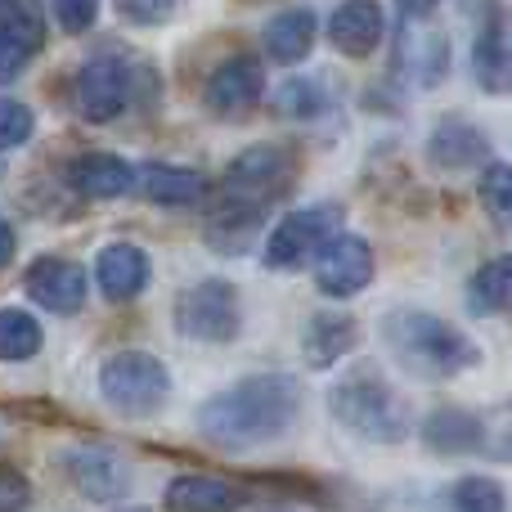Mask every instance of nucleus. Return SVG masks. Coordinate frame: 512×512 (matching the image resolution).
Instances as JSON below:
<instances>
[{"label": "nucleus", "instance_id": "c756f323", "mask_svg": "<svg viewBox=\"0 0 512 512\" xmlns=\"http://www.w3.org/2000/svg\"><path fill=\"white\" fill-rule=\"evenodd\" d=\"M32 131H36L32 108L18 104V99H0V153L23 149V144L32 140Z\"/></svg>", "mask_w": 512, "mask_h": 512}, {"label": "nucleus", "instance_id": "c85d7f7f", "mask_svg": "<svg viewBox=\"0 0 512 512\" xmlns=\"http://www.w3.org/2000/svg\"><path fill=\"white\" fill-rule=\"evenodd\" d=\"M328 108V95H319V81H283L279 95H274V113L283 117H315Z\"/></svg>", "mask_w": 512, "mask_h": 512}, {"label": "nucleus", "instance_id": "f704fd0d", "mask_svg": "<svg viewBox=\"0 0 512 512\" xmlns=\"http://www.w3.org/2000/svg\"><path fill=\"white\" fill-rule=\"evenodd\" d=\"M396 5H400V14H405L409 23H423V18L432 14V9L441 5V0H396Z\"/></svg>", "mask_w": 512, "mask_h": 512}, {"label": "nucleus", "instance_id": "f8f14e48", "mask_svg": "<svg viewBox=\"0 0 512 512\" xmlns=\"http://www.w3.org/2000/svg\"><path fill=\"white\" fill-rule=\"evenodd\" d=\"M23 288L36 306L54 310V315H77L86 306L90 279H86V265L68 261V256H36L23 274Z\"/></svg>", "mask_w": 512, "mask_h": 512}, {"label": "nucleus", "instance_id": "39448f33", "mask_svg": "<svg viewBox=\"0 0 512 512\" xmlns=\"http://www.w3.org/2000/svg\"><path fill=\"white\" fill-rule=\"evenodd\" d=\"M99 396L122 418H153L171 400V369L149 351H113L99 364Z\"/></svg>", "mask_w": 512, "mask_h": 512}, {"label": "nucleus", "instance_id": "4468645a", "mask_svg": "<svg viewBox=\"0 0 512 512\" xmlns=\"http://www.w3.org/2000/svg\"><path fill=\"white\" fill-rule=\"evenodd\" d=\"M355 346H360V324L346 310H315L301 328V355L310 369H333Z\"/></svg>", "mask_w": 512, "mask_h": 512}, {"label": "nucleus", "instance_id": "ddd939ff", "mask_svg": "<svg viewBox=\"0 0 512 512\" xmlns=\"http://www.w3.org/2000/svg\"><path fill=\"white\" fill-rule=\"evenodd\" d=\"M45 45L41 0H0V86L14 81Z\"/></svg>", "mask_w": 512, "mask_h": 512}, {"label": "nucleus", "instance_id": "412c9836", "mask_svg": "<svg viewBox=\"0 0 512 512\" xmlns=\"http://www.w3.org/2000/svg\"><path fill=\"white\" fill-rule=\"evenodd\" d=\"M423 445L432 454H445V459H459V454H477L486 445V423L468 409L450 405V409H436L432 418L423 423Z\"/></svg>", "mask_w": 512, "mask_h": 512}, {"label": "nucleus", "instance_id": "aec40b11", "mask_svg": "<svg viewBox=\"0 0 512 512\" xmlns=\"http://www.w3.org/2000/svg\"><path fill=\"white\" fill-rule=\"evenodd\" d=\"M140 189H144V198L158 207H198L212 194V180H207L203 171L171 167V162H149V167L140 171Z\"/></svg>", "mask_w": 512, "mask_h": 512}, {"label": "nucleus", "instance_id": "1a4fd4ad", "mask_svg": "<svg viewBox=\"0 0 512 512\" xmlns=\"http://www.w3.org/2000/svg\"><path fill=\"white\" fill-rule=\"evenodd\" d=\"M63 472H68L72 490L86 504H122L131 495V463L108 445H77L63 454Z\"/></svg>", "mask_w": 512, "mask_h": 512}, {"label": "nucleus", "instance_id": "7c9ffc66", "mask_svg": "<svg viewBox=\"0 0 512 512\" xmlns=\"http://www.w3.org/2000/svg\"><path fill=\"white\" fill-rule=\"evenodd\" d=\"M481 203H486V212L495 216L499 225L508 221V203H512V176L504 162H490L486 171H481Z\"/></svg>", "mask_w": 512, "mask_h": 512}, {"label": "nucleus", "instance_id": "a211bd4d", "mask_svg": "<svg viewBox=\"0 0 512 512\" xmlns=\"http://www.w3.org/2000/svg\"><path fill=\"white\" fill-rule=\"evenodd\" d=\"M248 504V490L221 477H203V472H185L167 486L162 508L167 512H239Z\"/></svg>", "mask_w": 512, "mask_h": 512}, {"label": "nucleus", "instance_id": "4be33fe9", "mask_svg": "<svg viewBox=\"0 0 512 512\" xmlns=\"http://www.w3.org/2000/svg\"><path fill=\"white\" fill-rule=\"evenodd\" d=\"M310 45H315V14L310 9H283V14H274L270 23H265V54H270L274 63H301L310 54Z\"/></svg>", "mask_w": 512, "mask_h": 512}, {"label": "nucleus", "instance_id": "9d476101", "mask_svg": "<svg viewBox=\"0 0 512 512\" xmlns=\"http://www.w3.org/2000/svg\"><path fill=\"white\" fill-rule=\"evenodd\" d=\"M369 283H373V248H369V239L337 230L315 256V288L324 292V297L346 301V297H355V292H364Z\"/></svg>", "mask_w": 512, "mask_h": 512}, {"label": "nucleus", "instance_id": "393cba45", "mask_svg": "<svg viewBox=\"0 0 512 512\" xmlns=\"http://www.w3.org/2000/svg\"><path fill=\"white\" fill-rule=\"evenodd\" d=\"M508 292H512V265L508 256L486 261L468 283V310L472 315H504L508 310Z\"/></svg>", "mask_w": 512, "mask_h": 512}, {"label": "nucleus", "instance_id": "423d86ee", "mask_svg": "<svg viewBox=\"0 0 512 512\" xmlns=\"http://www.w3.org/2000/svg\"><path fill=\"white\" fill-rule=\"evenodd\" d=\"M176 328L194 342H234L243 328V301L230 279H203L189 283L176 297Z\"/></svg>", "mask_w": 512, "mask_h": 512}, {"label": "nucleus", "instance_id": "cd10ccee", "mask_svg": "<svg viewBox=\"0 0 512 512\" xmlns=\"http://www.w3.org/2000/svg\"><path fill=\"white\" fill-rule=\"evenodd\" d=\"M504 486L490 477H463L450 486V512H504Z\"/></svg>", "mask_w": 512, "mask_h": 512}, {"label": "nucleus", "instance_id": "20e7f679", "mask_svg": "<svg viewBox=\"0 0 512 512\" xmlns=\"http://www.w3.org/2000/svg\"><path fill=\"white\" fill-rule=\"evenodd\" d=\"M162 81L144 59H122V54H95L81 63L72 77V108L86 122H113L122 117L135 99H153Z\"/></svg>", "mask_w": 512, "mask_h": 512}, {"label": "nucleus", "instance_id": "6e6552de", "mask_svg": "<svg viewBox=\"0 0 512 512\" xmlns=\"http://www.w3.org/2000/svg\"><path fill=\"white\" fill-rule=\"evenodd\" d=\"M292 180V153L283 144H252L225 167V203L265 212L270 198H279Z\"/></svg>", "mask_w": 512, "mask_h": 512}, {"label": "nucleus", "instance_id": "5701e85b", "mask_svg": "<svg viewBox=\"0 0 512 512\" xmlns=\"http://www.w3.org/2000/svg\"><path fill=\"white\" fill-rule=\"evenodd\" d=\"M472 72H477V81H481L486 95H508V27H504L499 14L477 32V45H472Z\"/></svg>", "mask_w": 512, "mask_h": 512}, {"label": "nucleus", "instance_id": "f3484780", "mask_svg": "<svg viewBox=\"0 0 512 512\" xmlns=\"http://www.w3.org/2000/svg\"><path fill=\"white\" fill-rule=\"evenodd\" d=\"M95 279H99V292H104L113 306L122 301H135L153 279V265L135 243H108L95 261Z\"/></svg>", "mask_w": 512, "mask_h": 512}, {"label": "nucleus", "instance_id": "0eeeda50", "mask_svg": "<svg viewBox=\"0 0 512 512\" xmlns=\"http://www.w3.org/2000/svg\"><path fill=\"white\" fill-rule=\"evenodd\" d=\"M342 221H346L342 203H310V207L288 212L270 230V239H265V265H274V270L301 265L310 252H319L337 230H342Z\"/></svg>", "mask_w": 512, "mask_h": 512}, {"label": "nucleus", "instance_id": "a878e982", "mask_svg": "<svg viewBox=\"0 0 512 512\" xmlns=\"http://www.w3.org/2000/svg\"><path fill=\"white\" fill-rule=\"evenodd\" d=\"M41 324H36L27 310H14V306H5L0 310V360L5 364H23V360H32L36 351H41Z\"/></svg>", "mask_w": 512, "mask_h": 512}, {"label": "nucleus", "instance_id": "2f4dec72", "mask_svg": "<svg viewBox=\"0 0 512 512\" xmlns=\"http://www.w3.org/2000/svg\"><path fill=\"white\" fill-rule=\"evenodd\" d=\"M117 14L135 27H162L180 9V0H113Z\"/></svg>", "mask_w": 512, "mask_h": 512}, {"label": "nucleus", "instance_id": "2eb2a0df", "mask_svg": "<svg viewBox=\"0 0 512 512\" xmlns=\"http://www.w3.org/2000/svg\"><path fill=\"white\" fill-rule=\"evenodd\" d=\"M382 32H387V23H382L378 0H342L337 14L328 18V41L346 59H369L382 45Z\"/></svg>", "mask_w": 512, "mask_h": 512}, {"label": "nucleus", "instance_id": "f257e3e1", "mask_svg": "<svg viewBox=\"0 0 512 512\" xmlns=\"http://www.w3.org/2000/svg\"><path fill=\"white\" fill-rule=\"evenodd\" d=\"M301 414V382L288 373H252L198 405V436L216 450H256L292 432Z\"/></svg>", "mask_w": 512, "mask_h": 512}, {"label": "nucleus", "instance_id": "b1692460", "mask_svg": "<svg viewBox=\"0 0 512 512\" xmlns=\"http://www.w3.org/2000/svg\"><path fill=\"white\" fill-rule=\"evenodd\" d=\"M400 59H405L409 77H414L418 86H436V81L450 72V41L436 32H414V27H409L405 41H400Z\"/></svg>", "mask_w": 512, "mask_h": 512}, {"label": "nucleus", "instance_id": "72a5a7b5", "mask_svg": "<svg viewBox=\"0 0 512 512\" xmlns=\"http://www.w3.org/2000/svg\"><path fill=\"white\" fill-rule=\"evenodd\" d=\"M27 504H32V481L18 468L0 463V512H23Z\"/></svg>", "mask_w": 512, "mask_h": 512}, {"label": "nucleus", "instance_id": "bb28decb", "mask_svg": "<svg viewBox=\"0 0 512 512\" xmlns=\"http://www.w3.org/2000/svg\"><path fill=\"white\" fill-rule=\"evenodd\" d=\"M256 230H261V212H256V207L225 203V212L212 216V225H207V243H212L216 252H243Z\"/></svg>", "mask_w": 512, "mask_h": 512}, {"label": "nucleus", "instance_id": "7ed1b4c3", "mask_svg": "<svg viewBox=\"0 0 512 512\" xmlns=\"http://www.w3.org/2000/svg\"><path fill=\"white\" fill-rule=\"evenodd\" d=\"M328 414L337 427L369 445H400L409 436V405L378 369H351L328 391Z\"/></svg>", "mask_w": 512, "mask_h": 512}, {"label": "nucleus", "instance_id": "dca6fc26", "mask_svg": "<svg viewBox=\"0 0 512 512\" xmlns=\"http://www.w3.org/2000/svg\"><path fill=\"white\" fill-rule=\"evenodd\" d=\"M486 158H490V140L468 117H445V122H436L432 140H427V162L441 171H472Z\"/></svg>", "mask_w": 512, "mask_h": 512}, {"label": "nucleus", "instance_id": "f03ea898", "mask_svg": "<svg viewBox=\"0 0 512 512\" xmlns=\"http://www.w3.org/2000/svg\"><path fill=\"white\" fill-rule=\"evenodd\" d=\"M382 342L396 355L400 369L427 382L459 378L481 364V346L459 324L432 315V310H391L382 319Z\"/></svg>", "mask_w": 512, "mask_h": 512}, {"label": "nucleus", "instance_id": "e433bc0d", "mask_svg": "<svg viewBox=\"0 0 512 512\" xmlns=\"http://www.w3.org/2000/svg\"><path fill=\"white\" fill-rule=\"evenodd\" d=\"M265 512H292V508H265Z\"/></svg>", "mask_w": 512, "mask_h": 512}, {"label": "nucleus", "instance_id": "c9c22d12", "mask_svg": "<svg viewBox=\"0 0 512 512\" xmlns=\"http://www.w3.org/2000/svg\"><path fill=\"white\" fill-rule=\"evenodd\" d=\"M14 252H18V239H14V225L0 216V270H5L9 261H14Z\"/></svg>", "mask_w": 512, "mask_h": 512}, {"label": "nucleus", "instance_id": "473e14b6", "mask_svg": "<svg viewBox=\"0 0 512 512\" xmlns=\"http://www.w3.org/2000/svg\"><path fill=\"white\" fill-rule=\"evenodd\" d=\"M54 18H59V27L68 36H81L95 27L99 18V0H54Z\"/></svg>", "mask_w": 512, "mask_h": 512}, {"label": "nucleus", "instance_id": "9b49d317", "mask_svg": "<svg viewBox=\"0 0 512 512\" xmlns=\"http://www.w3.org/2000/svg\"><path fill=\"white\" fill-rule=\"evenodd\" d=\"M203 99L216 117H248L265 99V68L252 54H230L225 63H216V72L207 77Z\"/></svg>", "mask_w": 512, "mask_h": 512}, {"label": "nucleus", "instance_id": "6ab92c4d", "mask_svg": "<svg viewBox=\"0 0 512 512\" xmlns=\"http://www.w3.org/2000/svg\"><path fill=\"white\" fill-rule=\"evenodd\" d=\"M68 185L81 198H122L135 189V171L117 153H77L68 162Z\"/></svg>", "mask_w": 512, "mask_h": 512}]
</instances>
